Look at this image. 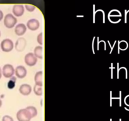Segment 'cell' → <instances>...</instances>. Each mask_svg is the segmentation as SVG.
Segmentation results:
<instances>
[{
  "mask_svg": "<svg viewBox=\"0 0 129 121\" xmlns=\"http://www.w3.org/2000/svg\"><path fill=\"white\" fill-rule=\"evenodd\" d=\"M34 92L36 95L41 96L43 93V86L36 85L34 87Z\"/></svg>",
  "mask_w": 129,
  "mask_h": 121,
  "instance_id": "14",
  "label": "cell"
},
{
  "mask_svg": "<svg viewBox=\"0 0 129 121\" xmlns=\"http://www.w3.org/2000/svg\"><path fill=\"white\" fill-rule=\"evenodd\" d=\"M32 92V88L28 84H23L19 88V92L24 96H27Z\"/></svg>",
  "mask_w": 129,
  "mask_h": 121,
  "instance_id": "9",
  "label": "cell"
},
{
  "mask_svg": "<svg viewBox=\"0 0 129 121\" xmlns=\"http://www.w3.org/2000/svg\"><path fill=\"white\" fill-rule=\"evenodd\" d=\"M26 30H27V27L23 23L18 24L15 28V32L16 35H18V36L23 35L25 33Z\"/></svg>",
  "mask_w": 129,
  "mask_h": 121,
  "instance_id": "10",
  "label": "cell"
},
{
  "mask_svg": "<svg viewBox=\"0 0 129 121\" xmlns=\"http://www.w3.org/2000/svg\"><path fill=\"white\" fill-rule=\"evenodd\" d=\"M2 75H3V74H2V69H1V68H0V79H1V78H2Z\"/></svg>",
  "mask_w": 129,
  "mask_h": 121,
  "instance_id": "23",
  "label": "cell"
},
{
  "mask_svg": "<svg viewBox=\"0 0 129 121\" xmlns=\"http://www.w3.org/2000/svg\"><path fill=\"white\" fill-rule=\"evenodd\" d=\"M26 108H27L28 110V112H30L31 116H32V118L35 117L36 116L38 115V110H37L36 107H33V106H29V107H27Z\"/></svg>",
  "mask_w": 129,
  "mask_h": 121,
  "instance_id": "15",
  "label": "cell"
},
{
  "mask_svg": "<svg viewBox=\"0 0 129 121\" xmlns=\"http://www.w3.org/2000/svg\"><path fill=\"white\" fill-rule=\"evenodd\" d=\"M15 83H16V78L13 77L12 76V78L9 80V81L8 82L7 84V86L9 89H13L14 88L15 86Z\"/></svg>",
  "mask_w": 129,
  "mask_h": 121,
  "instance_id": "16",
  "label": "cell"
},
{
  "mask_svg": "<svg viewBox=\"0 0 129 121\" xmlns=\"http://www.w3.org/2000/svg\"><path fill=\"white\" fill-rule=\"evenodd\" d=\"M14 68L13 67L12 65L7 64V65H5L3 66V70H2V74L7 78H12L14 75Z\"/></svg>",
  "mask_w": 129,
  "mask_h": 121,
  "instance_id": "4",
  "label": "cell"
},
{
  "mask_svg": "<svg viewBox=\"0 0 129 121\" xmlns=\"http://www.w3.org/2000/svg\"><path fill=\"white\" fill-rule=\"evenodd\" d=\"M125 104L126 105L128 106V107H129V95L126 96V97H125Z\"/></svg>",
  "mask_w": 129,
  "mask_h": 121,
  "instance_id": "21",
  "label": "cell"
},
{
  "mask_svg": "<svg viewBox=\"0 0 129 121\" xmlns=\"http://www.w3.org/2000/svg\"><path fill=\"white\" fill-rule=\"evenodd\" d=\"M27 26L28 28L32 31H35L40 27V23L39 21L36 19H31L27 22Z\"/></svg>",
  "mask_w": 129,
  "mask_h": 121,
  "instance_id": "7",
  "label": "cell"
},
{
  "mask_svg": "<svg viewBox=\"0 0 129 121\" xmlns=\"http://www.w3.org/2000/svg\"><path fill=\"white\" fill-rule=\"evenodd\" d=\"M38 59L33 53H28L25 56V63L28 66H33L37 63Z\"/></svg>",
  "mask_w": 129,
  "mask_h": 121,
  "instance_id": "5",
  "label": "cell"
},
{
  "mask_svg": "<svg viewBox=\"0 0 129 121\" xmlns=\"http://www.w3.org/2000/svg\"><path fill=\"white\" fill-rule=\"evenodd\" d=\"M15 75L17 78L22 79L26 76V75H27V70H26V68L24 66H18L15 70Z\"/></svg>",
  "mask_w": 129,
  "mask_h": 121,
  "instance_id": "8",
  "label": "cell"
},
{
  "mask_svg": "<svg viewBox=\"0 0 129 121\" xmlns=\"http://www.w3.org/2000/svg\"><path fill=\"white\" fill-rule=\"evenodd\" d=\"M34 81H35L36 85L41 86H43V71H38L36 74Z\"/></svg>",
  "mask_w": 129,
  "mask_h": 121,
  "instance_id": "12",
  "label": "cell"
},
{
  "mask_svg": "<svg viewBox=\"0 0 129 121\" xmlns=\"http://www.w3.org/2000/svg\"><path fill=\"white\" fill-rule=\"evenodd\" d=\"M2 121H14L13 118L10 115H5L2 118Z\"/></svg>",
  "mask_w": 129,
  "mask_h": 121,
  "instance_id": "20",
  "label": "cell"
},
{
  "mask_svg": "<svg viewBox=\"0 0 129 121\" xmlns=\"http://www.w3.org/2000/svg\"><path fill=\"white\" fill-rule=\"evenodd\" d=\"M3 18V13L2 11L0 10V21L2 20Z\"/></svg>",
  "mask_w": 129,
  "mask_h": 121,
  "instance_id": "22",
  "label": "cell"
},
{
  "mask_svg": "<svg viewBox=\"0 0 129 121\" xmlns=\"http://www.w3.org/2000/svg\"><path fill=\"white\" fill-rule=\"evenodd\" d=\"M13 13L16 17H21L24 13V7L23 5H16L13 7Z\"/></svg>",
  "mask_w": 129,
  "mask_h": 121,
  "instance_id": "11",
  "label": "cell"
},
{
  "mask_svg": "<svg viewBox=\"0 0 129 121\" xmlns=\"http://www.w3.org/2000/svg\"><path fill=\"white\" fill-rule=\"evenodd\" d=\"M25 8L26 9H27V10L28 11V12H33V11L35 10L36 7H34V6L33 5H25Z\"/></svg>",
  "mask_w": 129,
  "mask_h": 121,
  "instance_id": "19",
  "label": "cell"
},
{
  "mask_svg": "<svg viewBox=\"0 0 129 121\" xmlns=\"http://www.w3.org/2000/svg\"><path fill=\"white\" fill-rule=\"evenodd\" d=\"M26 44H27V42H26L25 39L23 37L19 38L15 43V49L18 52H22L24 50Z\"/></svg>",
  "mask_w": 129,
  "mask_h": 121,
  "instance_id": "6",
  "label": "cell"
},
{
  "mask_svg": "<svg viewBox=\"0 0 129 121\" xmlns=\"http://www.w3.org/2000/svg\"><path fill=\"white\" fill-rule=\"evenodd\" d=\"M128 48V44L126 41L125 40H122V41L119 42V49H121L122 50H126Z\"/></svg>",
  "mask_w": 129,
  "mask_h": 121,
  "instance_id": "17",
  "label": "cell"
},
{
  "mask_svg": "<svg viewBox=\"0 0 129 121\" xmlns=\"http://www.w3.org/2000/svg\"><path fill=\"white\" fill-rule=\"evenodd\" d=\"M13 43L12 40L9 39H4L1 43V48L3 52H9L12 51L13 49Z\"/></svg>",
  "mask_w": 129,
  "mask_h": 121,
  "instance_id": "3",
  "label": "cell"
},
{
  "mask_svg": "<svg viewBox=\"0 0 129 121\" xmlns=\"http://www.w3.org/2000/svg\"><path fill=\"white\" fill-rule=\"evenodd\" d=\"M37 40H38V42L41 45H42L43 44V33L41 32L38 35V37H37Z\"/></svg>",
  "mask_w": 129,
  "mask_h": 121,
  "instance_id": "18",
  "label": "cell"
},
{
  "mask_svg": "<svg viewBox=\"0 0 129 121\" xmlns=\"http://www.w3.org/2000/svg\"><path fill=\"white\" fill-rule=\"evenodd\" d=\"M17 22V20L12 14H7L4 18V25L8 28H12L14 27Z\"/></svg>",
  "mask_w": 129,
  "mask_h": 121,
  "instance_id": "2",
  "label": "cell"
},
{
  "mask_svg": "<svg viewBox=\"0 0 129 121\" xmlns=\"http://www.w3.org/2000/svg\"><path fill=\"white\" fill-rule=\"evenodd\" d=\"M2 100H1V98H0V107H2Z\"/></svg>",
  "mask_w": 129,
  "mask_h": 121,
  "instance_id": "24",
  "label": "cell"
},
{
  "mask_svg": "<svg viewBox=\"0 0 129 121\" xmlns=\"http://www.w3.org/2000/svg\"><path fill=\"white\" fill-rule=\"evenodd\" d=\"M34 54L37 58L43 59V48L42 46L36 47L34 50Z\"/></svg>",
  "mask_w": 129,
  "mask_h": 121,
  "instance_id": "13",
  "label": "cell"
},
{
  "mask_svg": "<svg viewBox=\"0 0 129 121\" xmlns=\"http://www.w3.org/2000/svg\"><path fill=\"white\" fill-rule=\"evenodd\" d=\"M17 118L18 121H30L32 116L28 110L25 108L18 111L17 113Z\"/></svg>",
  "mask_w": 129,
  "mask_h": 121,
  "instance_id": "1",
  "label": "cell"
},
{
  "mask_svg": "<svg viewBox=\"0 0 129 121\" xmlns=\"http://www.w3.org/2000/svg\"><path fill=\"white\" fill-rule=\"evenodd\" d=\"M0 36H1V32H0Z\"/></svg>",
  "mask_w": 129,
  "mask_h": 121,
  "instance_id": "25",
  "label": "cell"
}]
</instances>
